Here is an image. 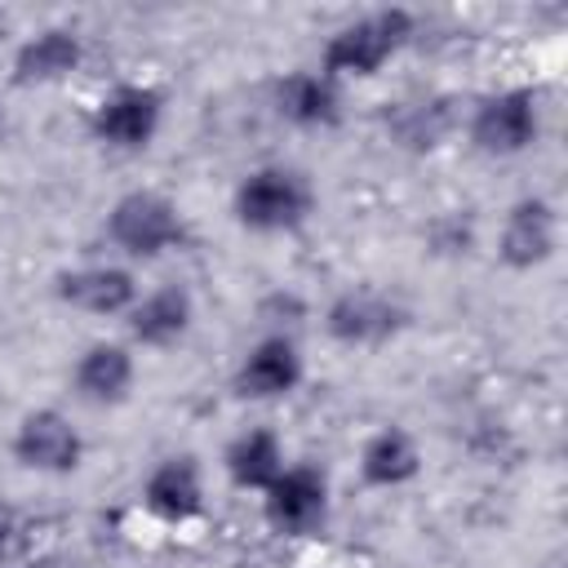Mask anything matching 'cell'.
I'll list each match as a JSON object with an SVG mask.
<instances>
[{
	"mask_svg": "<svg viewBox=\"0 0 568 568\" xmlns=\"http://www.w3.org/2000/svg\"><path fill=\"white\" fill-rule=\"evenodd\" d=\"M257 497H262V519H266L271 532H280V537H311L328 519L333 484H328V475L320 466L288 462Z\"/></svg>",
	"mask_w": 568,
	"mask_h": 568,
	"instance_id": "52a82bcc",
	"label": "cell"
},
{
	"mask_svg": "<svg viewBox=\"0 0 568 568\" xmlns=\"http://www.w3.org/2000/svg\"><path fill=\"white\" fill-rule=\"evenodd\" d=\"M133 382H138V355L129 342H111V337L89 342L71 364V390L93 408L124 404L133 395Z\"/></svg>",
	"mask_w": 568,
	"mask_h": 568,
	"instance_id": "5bb4252c",
	"label": "cell"
},
{
	"mask_svg": "<svg viewBox=\"0 0 568 568\" xmlns=\"http://www.w3.org/2000/svg\"><path fill=\"white\" fill-rule=\"evenodd\" d=\"M53 293H58L62 306H71L80 315L124 320L142 288H138V275L120 262H84V266L62 271L53 280Z\"/></svg>",
	"mask_w": 568,
	"mask_h": 568,
	"instance_id": "7c38bea8",
	"label": "cell"
},
{
	"mask_svg": "<svg viewBox=\"0 0 568 568\" xmlns=\"http://www.w3.org/2000/svg\"><path fill=\"white\" fill-rule=\"evenodd\" d=\"M164 129V93L146 80H120L89 106V138L115 155H142Z\"/></svg>",
	"mask_w": 568,
	"mask_h": 568,
	"instance_id": "277c9868",
	"label": "cell"
},
{
	"mask_svg": "<svg viewBox=\"0 0 568 568\" xmlns=\"http://www.w3.org/2000/svg\"><path fill=\"white\" fill-rule=\"evenodd\" d=\"M191 324H195V297L182 284H160V288L138 293V302L124 315L129 346H142V351L178 346L191 333Z\"/></svg>",
	"mask_w": 568,
	"mask_h": 568,
	"instance_id": "9a60e30c",
	"label": "cell"
},
{
	"mask_svg": "<svg viewBox=\"0 0 568 568\" xmlns=\"http://www.w3.org/2000/svg\"><path fill=\"white\" fill-rule=\"evenodd\" d=\"M422 475V448L404 426H377L359 444V479L364 488L395 493Z\"/></svg>",
	"mask_w": 568,
	"mask_h": 568,
	"instance_id": "e0dca14e",
	"label": "cell"
},
{
	"mask_svg": "<svg viewBox=\"0 0 568 568\" xmlns=\"http://www.w3.org/2000/svg\"><path fill=\"white\" fill-rule=\"evenodd\" d=\"M84 58L89 49L75 27H40L18 40L9 58V75L22 89H49V84H67L84 67Z\"/></svg>",
	"mask_w": 568,
	"mask_h": 568,
	"instance_id": "4fadbf2b",
	"label": "cell"
},
{
	"mask_svg": "<svg viewBox=\"0 0 568 568\" xmlns=\"http://www.w3.org/2000/svg\"><path fill=\"white\" fill-rule=\"evenodd\" d=\"M102 235H106V244L120 257H129V262H155V257L182 248L191 231H186V217H182L178 200H169L164 191L138 186V191H124L106 209Z\"/></svg>",
	"mask_w": 568,
	"mask_h": 568,
	"instance_id": "3957f363",
	"label": "cell"
},
{
	"mask_svg": "<svg viewBox=\"0 0 568 568\" xmlns=\"http://www.w3.org/2000/svg\"><path fill=\"white\" fill-rule=\"evenodd\" d=\"M204 470L191 453L160 457L142 479V506L160 524H191L204 510Z\"/></svg>",
	"mask_w": 568,
	"mask_h": 568,
	"instance_id": "2e32d148",
	"label": "cell"
},
{
	"mask_svg": "<svg viewBox=\"0 0 568 568\" xmlns=\"http://www.w3.org/2000/svg\"><path fill=\"white\" fill-rule=\"evenodd\" d=\"M284 466H288V453L271 426H248L231 435V444L222 448V470L240 493H262Z\"/></svg>",
	"mask_w": 568,
	"mask_h": 568,
	"instance_id": "ac0fdd59",
	"label": "cell"
},
{
	"mask_svg": "<svg viewBox=\"0 0 568 568\" xmlns=\"http://www.w3.org/2000/svg\"><path fill=\"white\" fill-rule=\"evenodd\" d=\"M541 138V98L537 89L510 84L484 93L466 115V142L488 160H515Z\"/></svg>",
	"mask_w": 568,
	"mask_h": 568,
	"instance_id": "5b68a950",
	"label": "cell"
},
{
	"mask_svg": "<svg viewBox=\"0 0 568 568\" xmlns=\"http://www.w3.org/2000/svg\"><path fill=\"white\" fill-rule=\"evenodd\" d=\"M9 453L22 470L31 475H75L80 462H84V435L80 426L62 413V408H31L18 417L13 426V439H9Z\"/></svg>",
	"mask_w": 568,
	"mask_h": 568,
	"instance_id": "ba28073f",
	"label": "cell"
},
{
	"mask_svg": "<svg viewBox=\"0 0 568 568\" xmlns=\"http://www.w3.org/2000/svg\"><path fill=\"white\" fill-rule=\"evenodd\" d=\"M559 253V209L546 195H519L497 226V257L510 271H537Z\"/></svg>",
	"mask_w": 568,
	"mask_h": 568,
	"instance_id": "30bf717a",
	"label": "cell"
},
{
	"mask_svg": "<svg viewBox=\"0 0 568 568\" xmlns=\"http://www.w3.org/2000/svg\"><path fill=\"white\" fill-rule=\"evenodd\" d=\"M413 36H417V18L404 4L364 9L328 31V40L320 49V71L337 84L373 80L413 44Z\"/></svg>",
	"mask_w": 568,
	"mask_h": 568,
	"instance_id": "6da1fadb",
	"label": "cell"
},
{
	"mask_svg": "<svg viewBox=\"0 0 568 568\" xmlns=\"http://www.w3.org/2000/svg\"><path fill=\"white\" fill-rule=\"evenodd\" d=\"M13 532H18V510H13V506L0 497V550L13 541Z\"/></svg>",
	"mask_w": 568,
	"mask_h": 568,
	"instance_id": "44dd1931",
	"label": "cell"
},
{
	"mask_svg": "<svg viewBox=\"0 0 568 568\" xmlns=\"http://www.w3.org/2000/svg\"><path fill=\"white\" fill-rule=\"evenodd\" d=\"M302 377H306V359L293 333H266L240 355L231 390L248 404H275V399H288L302 386Z\"/></svg>",
	"mask_w": 568,
	"mask_h": 568,
	"instance_id": "9c48e42d",
	"label": "cell"
},
{
	"mask_svg": "<svg viewBox=\"0 0 568 568\" xmlns=\"http://www.w3.org/2000/svg\"><path fill=\"white\" fill-rule=\"evenodd\" d=\"M315 213V186L297 164L271 160L248 169L231 191V217L235 226L253 235H293Z\"/></svg>",
	"mask_w": 568,
	"mask_h": 568,
	"instance_id": "7a4b0ae2",
	"label": "cell"
},
{
	"mask_svg": "<svg viewBox=\"0 0 568 568\" xmlns=\"http://www.w3.org/2000/svg\"><path fill=\"white\" fill-rule=\"evenodd\" d=\"M457 129V111L448 98H422V102H404L399 115H395V138L404 146H417V151H430L439 146L448 133Z\"/></svg>",
	"mask_w": 568,
	"mask_h": 568,
	"instance_id": "d6986e66",
	"label": "cell"
},
{
	"mask_svg": "<svg viewBox=\"0 0 568 568\" xmlns=\"http://www.w3.org/2000/svg\"><path fill=\"white\" fill-rule=\"evenodd\" d=\"M408 320H413V311L404 306V297L390 288H377V284H351L324 306V333L351 351L386 346L390 337H399L408 328Z\"/></svg>",
	"mask_w": 568,
	"mask_h": 568,
	"instance_id": "8992f818",
	"label": "cell"
},
{
	"mask_svg": "<svg viewBox=\"0 0 568 568\" xmlns=\"http://www.w3.org/2000/svg\"><path fill=\"white\" fill-rule=\"evenodd\" d=\"M271 111L288 129L328 133L342 124V84L328 80L320 67H293L271 84Z\"/></svg>",
	"mask_w": 568,
	"mask_h": 568,
	"instance_id": "8fae6325",
	"label": "cell"
},
{
	"mask_svg": "<svg viewBox=\"0 0 568 568\" xmlns=\"http://www.w3.org/2000/svg\"><path fill=\"white\" fill-rule=\"evenodd\" d=\"M426 244H430V253H439V257H466L470 248H475V222L466 217V213H439L430 226H426Z\"/></svg>",
	"mask_w": 568,
	"mask_h": 568,
	"instance_id": "ffe728a7",
	"label": "cell"
}]
</instances>
